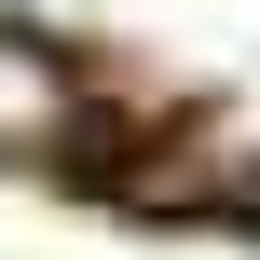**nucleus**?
<instances>
[{"instance_id":"f257e3e1","label":"nucleus","mask_w":260,"mask_h":260,"mask_svg":"<svg viewBox=\"0 0 260 260\" xmlns=\"http://www.w3.org/2000/svg\"><path fill=\"white\" fill-rule=\"evenodd\" d=\"M55 123H69V69L41 41H0V151H41Z\"/></svg>"}]
</instances>
